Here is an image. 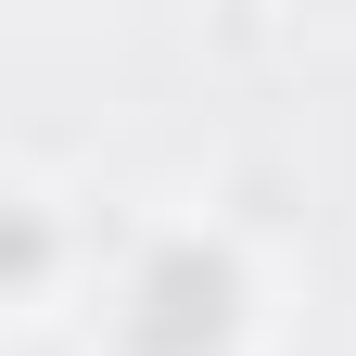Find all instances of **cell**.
<instances>
[{"label":"cell","instance_id":"cell-1","mask_svg":"<svg viewBox=\"0 0 356 356\" xmlns=\"http://www.w3.org/2000/svg\"><path fill=\"white\" fill-rule=\"evenodd\" d=\"M216 318H229V267L165 254L153 280H140V343H153V356H191V343H216Z\"/></svg>","mask_w":356,"mask_h":356}]
</instances>
